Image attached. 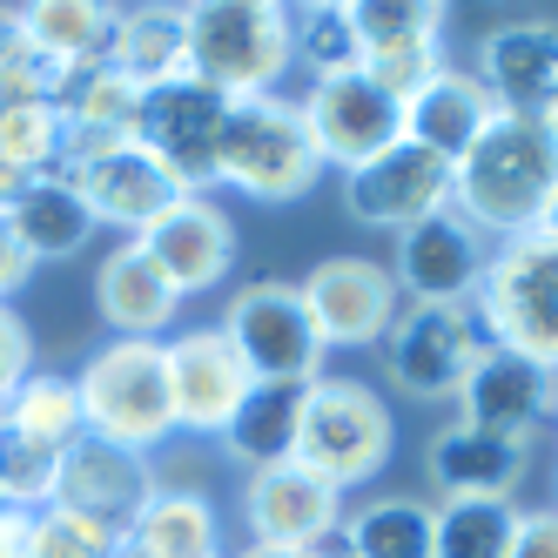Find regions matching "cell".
<instances>
[{"mask_svg":"<svg viewBox=\"0 0 558 558\" xmlns=\"http://www.w3.org/2000/svg\"><path fill=\"white\" fill-rule=\"evenodd\" d=\"M558 189V135L551 122H525V114H498L477 135V148L451 169V209L477 235H525L538 229L545 203Z\"/></svg>","mask_w":558,"mask_h":558,"instance_id":"obj_1","label":"cell"},{"mask_svg":"<svg viewBox=\"0 0 558 558\" xmlns=\"http://www.w3.org/2000/svg\"><path fill=\"white\" fill-rule=\"evenodd\" d=\"M74 397H82V430L122 451H155L175 437V390H169V350L108 337L82 371H74Z\"/></svg>","mask_w":558,"mask_h":558,"instance_id":"obj_2","label":"cell"},{"mask_svg":"<svg viewBox=\"0 0 558 558\" xmlns=\"http://www.w3.org/2000/svg\"><path fill=\"white\" fill-rule=\"evenodd\" d=\"M189 34V74L229 101L276 95L290 74V8L276 0H195L182 8Z\"/></svg>","mask_w":558,"mask_h":558,"instance_id":"obj_3","label":"cell"},{"mask_svg":"<svg viewBox=\"0 0 558 558\" xmlns=\"http://www.w3.org/2000/svg\"><path fill=\"white\" fill-rule=\"evenodd\" d=\"M324 175V155H316L303 108L283 95H250L229 101V122L216 142V182L243 189L250 203H296Z\"/></svg>","mask_w":558,"mask_h":558,"instance_id":"obj_4","label":"cell"},{"mask_svg":"<svg viewBox=\"0 0 558 558\" xmlns=\"http://www.w3.org/2000/svg\"><path fill=\"white\" fill-rule=\"evenodd\" d=\"M471 316L492 343L532 356L558 377V243H545L538 229L505 235L471 296Z\"/></svg>","mask_w":558,"mask_h":558,"instance_id":"obj_5","label":"cell"},{"mask_svg":"<svg viewBox=\"0 0 558 558\" xmlns=\"http://www.w3.org/2000/svg\"><path fill=\"white\" fill-rule=\"evenodd\" d=\"M390 411L371 384L356 377H316L303 397V437H296V464L316 471L330 492H350L390 464Z\"/></svg>","mask_w":558,"mask_h":558,"instance_id":"obj_6","label":"cell"},{"mask_svg":"<svg viewBox=\"0 0 558 558\" xmlns=\"http://www.w3.org/2000/svg\"><path fill=\"white\" fill-rule=\"evenodd\" d=\"M216 330L235 343V356H243V371L256 384H316L324 377V337H316L310 310H303V290L283 283V276H263V283L235 290Z\"/></svg>","mask_w":558,"mask_h":558,"instance_id":"obj_7","label":"cell"},{"mask_svg":"<svg viewBox=\"0 0 558 558\" xmlns=\"http://www.w3.org/2000/svg\"><path fill=\"white\" fill-rule=\"evenodd\" d=\"M477 350H485V330H477L471 303H411L397 310V324L384 337V371L404 397L437 404V397H458Z\"/></svg>","mask_w":558,"mask_h":558,"instance_id":"obj_8","label":"cell"},{"mask_svg":"<svg viewBox=\"0 0 558 558\" xmlns=\"http://www.w3.org/2000/svg\"><path fill=\"white\" fill-rule=\"evenodd\" d=\"M222 122H229V95H216L209 82H195V74H175V82L142 88L135 142H142L189 195H203V189L216 182V142H222Z\"/></svg>","mask_w":558,"mask_h":558,"instance_id":"obj_9","label":"cell"},{"mask_svg":"<svg viewBox=\"0 0 558 558\" xmlns=\"http://www.w3.org/2000/svg\"><path fill=\"white\" fill-rule=\"evenodd\" d=\"M296 108H303V129H310L316 155H324V169H343V175L404 142V101H390L364 68L310 82V95Z\"/></svg>","mask_w":558,"mask_h":558,"instance_id":"obj_10","label":"cell"},{"mask_svg":"<svg viewBox=\"0 0 558 558\" xmlns=\"http://www.w3.org/2000/svg\"><path fill=\"white\" fill-rule=\"evenodd\" d=\"M296 290H303V310H310L316 337H324V350L384 343L397 324V276L371 256H324Z\"/></svg>","mask_w":558,"mask_h":558,"instance_id":"obj_11","label":"cell"},{"mask_svg":"<svg viewBox=\"0 0 558 558\" xmlns=\"http://www.w3.org/2000/svg\"><path fill=\"white\" fill-rule=\"evenodd\" d=\"M343 209H350V222H364V229L404 235L424 216L451 209V162H437V155L417 148V142H397V148L377 155V162L343 175Z\"/></svg>","mask_w":558,"mask_h":558,"instance_id":"obj_12","label":"cell"},{"mask_svg":"<svg viewBox=\"0 0 558 558\" xmlns=\"http://www.w3.org/2000/svg\"><path fill=\"white\" fill-rule=\"evenodd\" d=\"M61 175L82 189V203H88L95 229H129V235H142L148 222H162V216L182 203V195H189L142 142L101 148V155H88V162H68Z\"/></svg>","mask_w":558,"mask_h":558,"instance_id":"obj_13","label":"cell"},{"mask_svg":"<svg viewBox=\"0 0 558 558\" xmlns=\"http://www.w3.org/2000/svg\"><path fill=\"white\" fill-rule=\"evenodd\" d=\"M243 525H250V545L316 551L324 538L343 532V492H330L324 477L303 471V464L250 471V485H243Z\"/></svg>","mask_w":558,"mask_h":558,"instance_id":"obj_14","label":"cell"},{"mask_svg":"<svg viewBox=\"0 0 558 558\" xmlns=\"http://www.w3.org/2000/svg\"><path fill=\"white\" fill-rule=\"evenodd\" d=\"M492 263V235H477L458 209H437L417 229L397 235V290H411V303H471Z\"/></svg>","mask_w":558,"mask_h":558,"instance_id":"obj_15","label":"cell"},{"mask_svg":"<svg viewBox=\"0 0 558 558\" xmlns=\"http://www.w3.org/2000/svg\"><path fill=\"white\" fill-rule=\"evenodd\" d=\"M169 350V390H175V430H195V437H222V424L235 417V404L250 397V371L235 343L203 324V330H182L162 343Z\"/></svg>","mask_w":558,"mask_h":558,"instance_id":"obj_16","label":"cell"},{"mask_svg":"<svg viewBox=\"0 0 558 558\" xmlns=\"http://www.w3.org/2000/svg\"><path fill=\"white\" fill-rule=\"evenodd\" d=\"M551 397H558V377L545 364H532V356H518L505 343H485L471 377L458 384V424L498 430V437H532V424L551 417Z\"/></svg>","mask_w":558,"mask_h":558,"instance_id":"obj_17","label":"cell"},{"mask_svg":"<svg viewBox=\"0 0 558 558\" xmlns=\"http://www.w3.org/2000/svg\"><path fill=\"white\" fill-rule=\"evenodd\" d=\"M477 82L498 101V114H525V122H551L558 108V27L551 21H511L492 27L477 48Z\"/></svg>","mask_w":558,"mask_h":558,"instance_id":"obj_18","label":"cell"},{"mask_svg":"<svg viewBox=\"0 0 558 558\" xmlns=\"http://www.w3.org/2000/svg\"><path fill=\"white\" fill-rule=\"evenodd\" d=\"M155 492V471L142 451H122V445H101V437H74L68 458H61V477H54V505L95 518L108 532H129V518L148 505Z\"/></svg>","mask_w":558,"mask_h":558,"instance_id":"obj_19","label":"cell"},{"mask_svg":"<svg viewBox=\"0 0 558 558\" xmlns=\"http://www.w3.org/2000/svg\"><path fill=\"white\" fill-rule=\"evenodd\" d=\"M135 243L155 256V269H162L182 296L216 290L222 276L235 269V222L209 203V195H182V203L162 222H148Z\"/></svg>","mask_w":558,"mask_h":558,"instance_id":"obj_20","label":"cell"},{"mask_svg":"<svg viewBox=\"0 0 558 558\" xmlns=\"http://www.w3.org/2000/svg\"><path fill=\"white\" fill-rule=\"evenodd\" d=\"M95 310H101V324L114 337L162 343V330L175 324V310H182V290L155 269V256L135 243V235H122V243L95 263Z\"/></svg>","mask_w":558,"mask_h":558,"instance_id":"obj_21","label":"cell"},{"mask_svg":"<svg viewBox=\"0 0 558 558\" xmlns=\"http://www.w3.org/2000/svg\"><path fill=\"white\" fill-rule=\"evenodd\" d=\"M498 122V101L485 95V82H477L471 68H437L430 82L404 101V142L430 148L437 162H464V155L477 148V135H485Z\"/></svg>","mask_w":558,"mask_h":558,"instance_id":"obj_22","label":"cell"},{"mask_svg":"<svg viewBox=\"0 0 558 558\" xmlns=\"http://www.w3.org/2000/svg\"><path fill=\"white\" fill-rule=\"evenodd\" d=\"M424 464H430V485L445 492V505H458V498H511L518 477H525V437H498V430H477V424H445V430H430Z\"/></svg>","mask_w":558,"mask_h":558,"instance_id":"obj_23","label":"cell"},{"mask_svg":"<svg viewBox=\"0 0 558 558\" xmlns=\"http://www.w3.org/2000/svg\"><path fill=\"white\" fill-rule=\"evenodd\" d=\"M54 108H61V122H68V162H88V155H101V148L135 142L142 88L129 82V74H114L108 61H95V68L61 74Z\"/></svg>","mask_w":558,"mask_h":558,"instance_id":"obj_24","label":"cell"},{"mask_svg":"<svg viewBox=\"0 0 558 558\" xmlns=\"http://www.w3.org/2000/svg\"><path fill=\"white\" fill-rule=\"evenodd\" d=\"M8 229H14V243L27 250V263H68V256L88 250L95 216H88L82 189H74L68 175H34L8 203Z\"/></svg>","mask_w":558,"mask_h":558,"instance_id":"obj_25","label":"cell"},{"mask_svg":"<svg viewBox=\"0 0 558 558\" xmlns=\"http://www.w3.org/2000/svg\"><path fill=\"white\" fill-rule=\"evenodd\" d=\"M303 397H310V384H250V397H243V404H235V417L222 424V451L243 464V471L296 464Z\"/></svg>","mask_w":558,"mask_h":558,"instance_id":"obj_26","label":"cell"},{"mask_svg":"<svg viewBox=\"0 0 558 558\" xmlns=\"http://www.w3.org/2000/svg\"><path fill=\"white\" fill-rule=\"evenodd\" d=\"M14 14H21L27 48L41 54L48 68H61V74L108 61L114 8H101V0H34V8H14Z\"/></svg>","mask_w":558,"mask_h":558,"instance_id":"obj_27","label":"cell"},{"mask_svg":"<svg viewBox=\"0 0 558 558\" xmlns=\"http://www.w3.org/2000/svg\"><path fill=\"white\" fill-rule=\"evenodd\" d=\"M148 558H222V518L203 492H169L155 485L148 505L129 518V532Z\"/></svg>","mask_w":558,"mask_h":558,"instance_id":"obj_28","label":"cell"},{"mask_svg":"<svg viewBox=\"0 0 558 558\" xmlns=\"http://www.w3.org/2000/svg\"><path fill=\"white\" fill-rule=\"evenodd\" d=\"M108 68L129 74L135 88H155V82H175V74H189L182 8H114Z\"/></svg>","mask_w":558,"mask_h":558,"instance_id":"obj_29","label":"cell"},{"mask_svg":"<svg viewBox=\"0 0 558 558\" xmlns=\"http://www.w3.org/2000/svg\"><path fill=\"white\" fill-rule=\"evenodd\" d=\"M350 558H437V505L424 498H371L343 518Z\"/></svg>","mask_w":558,"mask_h":558,"instance_id":"obj_30","label":"cell"},{"mask_svg":"<svg viewBox=\"0 0 558 558\" xmlns=\"http://www.w3.org/2000/svg\"><path fill=\"white\" fill-rule=\"evenodd\" d=\"M0 424L21 430V437H34V445H54V451H68L74 437H88L82 430V397H74V377L41 371V364H34V377L8 397Z\"/></svg>","mask_w":558,"mask_h":558,"instance_id":"obj_31","label":"cell"},{"mask_svg":"<svg viewBox=\"0 0 558 558\" xmlns=\"http://www.w3.org/2000/svg\"><path fill=\"white\" fill-rule=\"evenodd\" d=\"M343 8H350L364 61L404 54V48H437V34H445V8L437 0H343Z\"/></svg>","mask_w":558,"mask_h":558,"instance_id":"obj_32","label":"cell"},{"mask_svg":"<svg viewBox=\"0 0 558 558\" xmlns=\"http://www.w3.org/2000/svg\"><path fill=\"white\" fill-rule=\"evenodd\" d=\"M511 532H518L511 498L437 505V558H511Z\"/></svg>","mask_w":558,"mask_h":558,"instance_id":"obj_33","label":"cell"},{"mask_svg":"<svg viewBox=\"0 0 558 558\" xmlns=\"http://www.w3.org/2000/svg\"><path fill=\"white\" fill-rule=\"evenodd\" d=\"M290 61L310 68V82H330V74L364 68L350 8H337V0H324V8H290Z\"/></svg>","mask_w":558,"mask_h":558,"instance_id":"obj_34","label":"cell"},{"mask_svg":"<svg viewBox=\"0 0 558 558\" xmlns=\"http://www.w3.org/2000/svg\"><path fill=\"white\" fill-rule=\"evenodd\" d=\"M61 458H68V451L34 445V437H21V430L0 424V505H14V511H41V505H54Z\"/></svg>","mask_w":558,"mask_h":558,"instance_id":"obj_35","label":"cell"},{"mask_svg":"<svg viewBox=\"0 0 558 558\" xmlns=\"http://www.w3.org/2000/svg\"><path fill=\"white\" fill-rule=\"evenodd\" d=\"M114 538H122V532L95 525V518H82V511L41 505V511H34V525H27V558H108Z\"/></svg>","mask_w":558,"mask_h":558,"instance_id":"obj_36","label":"cell"},{"mask_svg":"<svg viewBox=\"0 0 558 558\" xmlns=\"http://www.w3.org/2000/svg\"><path fill=\"white\" fill-rule=\"evenodd\" d=\"M437 68H445V54H437V48H404V54H377V61H364V74H371V82H377L390 101H411Z\"/></svg>","mask_w":558,"mask_h":558,"instance_id":"obj_37","label":"cell"},{"mask_svg":"<svg viewBox=\"0 0 558 558\" xmlns=\"http://www.w3.org/2000/svg\"><path fill=\"white\" fill-rule=\"evenodd\" d=\"M34 377V330L21 324L14 303H0V411H8V397Z\"/></svg>","mask_w":558,"mask_h":558,"instance_id":"obj_38","label":"cell"},{"mask_svg":"<svg viewBox=\"0 0 558 558\" xmlns=\"http://www.w3.org/2000/svg\"><path fill=\"white\" fill-rule=\"evenodd\" d=\"M511 558H558V511H518Z\"/></svg>","mask_w":558,"mask_h":558,"instance_id":"obj_39","label":"cell"},{"mask_svg":"<svg viewBox=\"0 0 558 558\" xmlns=\"http://www.w3.org/2000/svg\"><path fill=\"white\" fill-rule=\"evenodd\" d=\"M34 276V263H27V250L14 243V229H8V209H0V303H8L21 283Z\"/></svg>","mask_w":558,"mask_h":558,"instance_id":"obj_40","label":"cell"},{"mask_svg":"<svg viewBox=\"0 0 558 558\" xmlns=\"http://www.w3.org/2000/svg\"><path fill=\"white\" fill-rule=\"evenodd\" d=\"M27 525H34V511L0 505V558H27Z\"/></svg>","mask_w":558,"mask_h":558,"instance_id":"obj_41","label":"cell"},{"mask_svg":"<svg viewBox=\"0 0 558 558\" xmlns=\"http://www.w3.org/2000/svg\"><path fill=\"white\" fill-rule=\"evenodd\" d=\"M538 235H545V243H558V189H551V203H545V216H538Z\"/></svg>","mask_w":558,"mask_h":558,"instance_id":"obj_42","label":"cell"},{"mask_svg":"<svg viewBox=\"0 0 558 558\" xmlns=\"http://www.w3.org/2000/svg\"><path fill=\"white\" fill-rule=\"evenodd\" d=\"M235 558H316V551H276V545H250V551H235Z\"/></svg>","mask_w":558,"mask_h":558,"instance_id":"obj_43","label":"cell"},{"mask_svg":"<svg viewBox=\"0 0 558 558\" xmlns=\"http://www.w3.org/2000/svg\"><path fill=\"white\" fill-rule=\"evenodd\" d=\"M316 558H350V551H343V532H337V538H324V545H316Z\"/></svg>","mask_w":558,"mask_h":558,"instance_id":"obj_44","label":"cell"},{"mask_svg":"<svg viewBox=\"0 0 558 558\" xmlns=\"http://www.w3.org/2000/svg\"><path fill=\"white\" fill-rule=\"evenodd\" d=\"M551 135H558V108H551Z\"/></svg>","mask_w":558,"mask_h":558,"instance_id":"obj_45","label":"cell"},{"mask_svg":"<svg viewBox=\"0 0 558 558\" xmlns=\"http://www.w3.org/2000/svg\"><path fill=\"white\" fill-rule=\"evenodd\" d=\"M551 411H558V397H551Z\"/></svg>","mask_w":558,"mask_h":558,"instance_id":"obj_46","label":"cell"}]
</instances>
